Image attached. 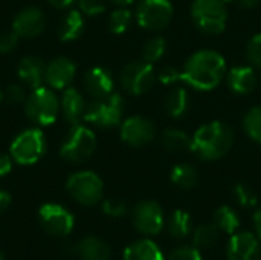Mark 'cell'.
I'll list each match as a JSON object with an SVG mask.
<instances>
[{"mask_svg": "<svg viewBox=\"0 0 261 260\" xmlns=\"http://www.w3.org/2000/svg\"><path fill=\"white\" fill-rule=\"evenodd\" d=\"M225 58L216 51H199L193 54L182 69V81L197 90H211L225 77Z\"/></svg>", "mask_w": 261, "mask_h": 260, "instance_id": "obj_1", "label": "cell"}, {"mask_svg": "<svg viewBox=\"0 0 261 260\" xmlns=\"http://www.w3.org/2000/svg\"><path fill=\"white\" fill-rule=\"evenodd\" d=\"M232 143V130L220 121H213L196 130L190 150L203 161H216L229 152Z\"/></svg>", "mask_w": 261, "mask_h": 260, "instance_id": "obj_2", "label": "cell"}, {"mask_svg": "<svg viewBox=\"0 0 261 260\" xmlns=\"http://www.w3.org/2000/svg\"><path fill=\"white\" fill-rule=\"evenodd\" d=\"M191 17L202 32L217 35L225 31L228 11L223 0H194L191 5Z\"/></svg>", "mask_w": 261, "mask_h": 260, "instance_id": "obj_3", "label": "cell"}, {"mask_svg": "<svg viewBox=\"0 0 261 260\" xmlns=\"http://www.w3.org/2000/svg\"><path fill=\"white\" fill-rule=\"evenodd\" d=\"M96 149V138L95 133L86 127L78 124H72V129L69 130L61 149L60 155L67 162H83L89 159Z\"/></svg>", "mask_w": 261, "mask_h": 260, "instance_id": "obj_4", "label": "cell"}, {"mask_svg": "<svg viewBox=\"0 0 261 260\" xmlns=\"http://www.w3.org/2000/svg\"><path fill=\"white\" fill-rule=\"evenodd\" d=\"M24 109L28 118L40 126H50L55 123L60 110V103L57 95L47 87H37L34 92L26 98Z\"/></svg>", "mask_w": 261, "mask_h": 260, "instance_id": "obj_5", "label": "cell"}, {"mask_svg": "<svg viewBox=\"0 0 261 260\" xmlns=\"http://www.w3.org/2000/svg\"><path fill=\"white\" fill-rule=\"evenodd\" d=\"M124 113V100L119 93H110L104 98H95L86 109L84 120L98 127H115L121 123Z\"/></svg>", "mask_w": 261, "mask_h": 260, "instance_id": "obj_6", "label": "cell"}, {"mask_svg": "<svg viewBox=\"0 0 261 260\" xmlns=\"http://www.w3.org/2000/svg\"><path fill=\"white\" fill-rule=\"evenodd\" d=\"M46 152V139L40 129L21 132L11 144V158L21 166L38 162Z\"/></svg>", "mask_w": 261, "mask_h": 260, "instance_id": "obj_7", "label": "cell"}, {"mask_svg": "<svg viewBox=\"0 0 261 260\" xmlns=\"http://www.w3.org/2000/svg\"><path fill=\"white\" fill-rule=\"evenodd\" d=\"M66 188L69 195L83 205H95L101 201L104 185L99 176L93 172H78L67 179Z\"/></svg>", "mask_w": 261, "mask_h": 260, "instance_id": "obj_8", "label": "cell"}, {"mask_svg": "<svg viewBox=\"0 0 261 260\" xmlns=\"http://www.w3.org/2000/svg\"><path fill=\"white\" fill-rule=\"evenodd\" d=\"M138 23L151 31L167 28L173 18V6L170 0H142L136 9Z\"/></svg>", "mask_w": 261, "mask_h": 260, "instance_id": "obj_9", "label": "cell"}, {"mask_svg": "<svg viewBox=\"0 0 261 260\" xmlns=\"http://www.w3.org/2000/svg\"><path fill=\"white\" fill-rule=\"evenodd\" d=\"M154 80V69L151 63L147 61H133L121 72V84L132 95H142L148 92L153 87Z\"/></svg>", "mask_w": 261, "mask_h": 260, "instance_id": "obj_10", "label": "cell"}, {"mask_svg": "<svg viewBox=\"0 0 261 260\" xmlns=\"http://www.w3.org/2000/svg\"><path fill=\"white\" fill-rule=\"evenodd\" d=\"M43 230L52 236L64 238L73 228V216L58 204H44L38 211Z\"/></svg>", "mask_w": 261, "mask_h": 260, "instance_id": "obj_11", "label": "cell"}, {"mask_svg": "<svg viewBox=\"0 0 261 260\" xmlns=\"http://www.w3.org/2000/svg\"><path fill=\"white\" fill-rule=\"evenodd\" d=\"M133 224L136 230L147 236L159 234L164 227V211L154 201H145L133 210Z\"/></svg>", "mask_w": 261, "mask_h": 260, "instance_id": "obj_12", "label": "cell"}, {"mask_svg": "<svg viewBox=\"0 0 261 260\" xmlns=\"http://www.w3.org/2000/svg\"><path fill=\"white\" fill-rule=\"evenodd\" d=\"M153 123L145 116H130L121 126V138L132 147H144L154 139Z\"/></svg>", "mask_w": 261, "mask_h": 260, "instance_id": "obj_13", "label": "cell"}, {"mask_svg": "<svg viewBox=\"0 0 261 260\" xmlns=\"http://www.w3.org/2000/svg\"><path fill=\"white\" fill-rule=\"evenodd\" d=\"M46 17L38 8H26L17 14L12 23V31L23 38H32L44 31Z\"/></svg>", "mask_w": 261, "mask_h": 260, "instance_id": "obj_14", "label": "cell"}, {"mask_svg": "<svg viewBox=\"0 0 261 260\" xmlns=\"http://www.w3.org/2000/svg\"><path fill=\"white\" fill-rule=\"evenodd\" d=\"M261 251L258 238L252 233L242 231L234 233L228 244V259L229 260H260Z\"/></svg>", "mask_w": 261, "mask_h": 260, "instance_id": "obj_15", "label": "cell"}, {"mask_svg": "<svg viewBox=\"0 0 261 260\" xmlns=\"http://www.w3.org/2000/svg\"><path fill=\"white\" fill-rule=\"evenodd\" d=\"M76 67L70 58L58 57L46 66L44 81L54 89H66L75 77Z\"/></svg>", "mask_w": 261, "mask_h": 260, "instance_id": "obj_16", "label": "cell"}, {"mask_svg": "<svg viewBox=\"0 0 261 260\" xmlns=\"http://www.w3.org/2000/svg\"><path fill=\"white\" fill-rule=\"evenodd\" d=\"M84 87L93 98H104L113 93L112 74L104 67H92L84 75Z\"/></svg>", "mask_w": 261, "mask_h": 260, "instance_id": "obj_17", "label": "cell"}, {"mask_svg": "<svg viewBox=\"0 0 261 260\" xmlns=\"http://www.w3.org/2000/svg\"><path fill=\"white\" fill-rule=\"evenodd\" d=\"M18 77L20 80L32 87V89H37L43 84L44 81V77H46V64L41 58L38 57H34V55H29V57H24L20 63H18Z\"/></svg>", "mask_w": 261, "mask_h": 260, "instance_id": "obj_18", "label": "cell"}, {"mask_svg": "<svg viewBox=\"0 0 261 260\" xmlns=\"http://www.w3.org/2000/svg\"><path fill=\"white\" fill-rule=\"evenodd\" d=\"M86 109H87V106H86L83 95L73 87L66 89V92L63 93V98H61V110H63L64 118L70 124H78L84 118Z\"/></svg>", "mask_w": 261, "mask_h": 260, "instance_id": "obj_19", "label": "cell"}, {"mask_svg": "<svg viewBox=\"0 0 261 260\" xmlns=\"http://www.w3.org/2000/svg\"><path fill=\"white\" fill-rule=\"evenodd\" d=\"M228 86L234 93L246 95L257 86V75L249 66H239L228 74Z\"/></svg>", "mask_w": 261, "mask_h": 260, "instance_id": "obj_20", "label": "cell"}, {"mask_svg": "<svg viewBox=\"0 0 261 260\" xmlns=\"http://www.w3.org/2000/svg\"><path fill=\"white\" fill-rule=\"evenodd\" d=\"M76 253L83 260H110V247L98 238H86L80 242Z\"/></svg>", "mask_w": 261, "mask_h": 260, "instance_id": "obj_21", "label": "cell"}, {"mask_svg": "<svg viewBox=\"0 0 261 260\" xmlns=\"http://www.w3.org/2000/svg\"><path fill=\"white\" fill-rule=\"evenodd\" d=\"M84 32V17L81 11H69L58 28V35L63 41H72Z\"/></svg>", "mask_w": 261, "mask_h": 260, "instance_id": "obj_22", "label": "cell"}, {"mask_svg": "<svg viewBox=\"0 0 261 260\" xmlns=\"http://www.w3.org/2000/svg\"><path fill=\"white\" fill-rule=\"evenodd\" d=\"M124 260H165L158 245L151 241H138L124 251Z\"/></svg>", "mask_w": 261, "mask_h": 260, "instance_id": "obj_23", "label": "cell"}, {"mask_svg": "<svg viewBox=\"0 0 261 260\" xmlns=\"http://www.w3.org/2000/svg\"><path fill=\"white\" fill-rule=\"evenodd\" d=\"M190 107V95L184 87H174L165 98V109L170 116L180 118Z\"/></svg>", "mask_w": 261, "mask_h": 260, "instance_id": "obj_24", "label": "cell"}, {"mask_svg": "<svg viewBox=\"0 0 261 260\" xmlns=\"http://www.w3.org/2000/svg\"><path fill=\"white\" fill-rule=\"evenodd\" d=\"M171 181L174 185L184 190H191L199 182L197 170L190 164H177L171 170Z\"/></svg>", "mask_w": 261, "mask_h": 260, "instance_id": "obj_25", "label": "cell"}, {"mask_svg": "<svg viewBox=\"0 0 261 260\" xmlns=\"http://www.w3.org/2000/svg\"><path fill=\"white\" fill-rule=\"evenodd\" d=\"M162 146L170 152H184L191 149V138L179 129H167L162 133Z\"/></svg>", "mask_w": 261, "mask_h": 260, "instance_id": "obj_26", "label": "cell"}, {"mask_svg": "<svg viewBox=\"0 0 261 260\" xmlns=\"http://www.w3.org/2000/svg\"><path fill=\"white\" fill-rule=\"evenodd\" d=\"M214 224L217 225V228L226 234H234L237 233L239 227H240V219L239 215L231 208V207H220L217 208L216 215H214Z\"/></svg>", "mask_w": 261, "mask_h": 260, "instance_id": "obj_27", "label": "cell"}, {"mask_svg": "<svg viewBox=\"0 0 261 260\" xmlns=\"http://www.w3.org/2000/svg\"><path fill=\"white\" fill-rule=\"evenodd\" d=\"M168 231L173 238L184 239L191 231V218L184 210H176L168 222Z\"/></svg>", "mask_w": 261, "mask_h": 260, "instance_id": "obj_28", "label": "cell"}, {"mask_svg": "<svg viewBox=\"0 0 261 260\" xmlns=\"http://www.w3.org/2000/svg\"><path fill=\"white\" fill-rule=\"evenodd\" d=\"M219 234H220V230L217 228V225L214 222L203 224V225L197 227V230L194 233V245L200 247V248H211L213 245L217 244Z\"/></svg>", "mask_w": 261, "mask_h": 260, "instance_id": "obj_29", "label": "cell"}, {"mask_svg": "<svg viewBox=\"0 0 261 260\" xmlns=\"http://www.w3.org/2000/svg\"><path fill=\"white\" fill-rule=\"evenodd\" d=\"M243 127H245L246 133L251 136V139L261 144V106L252 107L245 115Z\"/></svg>", "mask_w": 261, "mask_h": 260, "instance_id": "obj_30", "label": "cell"}, {"mask_svg": "<svg viewBox=\"0 0 261 260\" xmlns=\"http://www.w3.org/2000/svg\"><path fill=\"white\" fill-rule=\"evenodd\" d=\"M132 23V12L125 8L113 11L109 17V28L113 34H122L128 29Z\"/></svg>", "mask_w": 261, "mask_h": 260, "instance_id": "obj_31", "label": "cell"}, {"mask_svg": "<svg viewBox=\"0 0 261 260\" xmlns=\"http://www.w3.org/2000/svg\"><path fill=\"white\" fill-rule=\"evenodd\" d=\"M165 49H167L165 40L162 37H153L144 46V61H147V63L159 61L164 57Z\"/></svg>", "mask_w": 261, "mask_h": 260, "instance_id": "obj_32", "label": "cell"}, {"mask_svg": "<svg viewBox=\"0 0 261 260\" xmlns=\"http://www.w3.org/2000/svg\"><path fill=\"white\" fill-rule=\"evenodd\" d=\"M234 193H236V198L239 201V204L245 208H251L257 204V195L255 192L246 185V184H237L236 188H234Z\"/></svg>", "mask_w": 261, "mask_h": 260, "instance_id": "obj_33", "label": "cell"}, {"mask_svg": "<svg viewBox=\"0 0 261 260\" xmlns=\"http://www.w3.org/2000/svg\"><path fill=\"white\" fill-rule=\"evenodd\" d=\"M102 211L107 215V216H112V218H121L125 211H127V205L122 199H118V198H110V199H106L104 204H102Z\"/></svg>", "mask_w": 261, "mask_h": 260, "instance_id": "obj_34", "label": "cell"}, {"mask_svg": "<svg viewBox=\"0 0 261 260\" xmlns=\"http://www.w3.org/2000/svg\"><path fill=\"white\" fill-rule=\"evenodd\" d=\"M248 58L255 67L261 69V34H257L251 38L248 44Z\"/></svg>", "mask_w": 261, "mask_h": 260, "instance_id": "obj_35", "label": "cell"}, {"mask_svg": "<svg viewBox=\"0 0 261 260\" xmlns=\"http://www.w3.org/2000/svg\"><path fill=\"white\" fill-rule=\"evenodd\" d=\"M80 11L86 15H99L106 9L104 0H78Z\"/></svg>", "mask_w": 261, "mask_h": 260, "instance_id": "obj_36", "label": "cell"}, {"mask_svg": "<svg viewBox=\"0 0 261 260\" xmlns=\"http://www.w3.org/2000/svg\"><path fill=\"white\" fill-rule=\"evenodd\" d=\"M5 100L9 104H20L23 101H26V92L20 84H11L6 87L5 93H3Z\"/></svg>", "mask_w": 261, "mask_h": 260, "instance_id": "obj_37", "label": "cell"}, {"mask_svg": "<svg viewBox=\"0 0 261 260\" xmlns=\"http://www.w3.org/2000/svg\"><path fill=\"white\" fill-rule=\"evenodd\" d=\"M168 260H203L199 250L193 247H179L176 248Z\"/></svg>", "mask_w": 261, "mask_h": 260, "instance_id": "obj_38", "label": "cell"}, {"mask_svg": "<svg viewBox=\"0 0 261 260\" xmlns=\"http://www.w3.org/2000/svg\"><path fill=\"white\" fill-rule=\"evenodd\" d=\"M18 35L12 31V32H5L2 37H0V52L2 54H9L12 52L17 44H18Z\"/></svg>", "mask_w": 261, "mask_h": 260, "instance_id": "obj_39", "label": "cell"}, {"mask_svg": "<svg viewBox=\"0 0 261 260\" xmlns=\"http://www.w3.org/2000/svg\"><path fill=\"white\" fill-rule=\"evenodd\" d=\"M158 78L164 84H173L176 81H182V70H177L176 67H165L161 70Z\"/></svg>", "mask_w": 261, "mask_h": 260, "instance_id": "obj_40", "label": "cell"}, {"mask_svg": "<svg viewBox=\"0 0 261 260\" xmlns=\"http://www.w3.org/2000/svg\"><path fill=\"white\" fill-rule=\"evenodd\" d=\"M12 169V161L8 155H0V178L8 175Z\"/></svg>", "mask_w": 261, "mask_h": 260, "instance_id": "obj_41", "label": "cell"}, {"mask_svg": "<svg viewBox=\"0 0 261 260\" xmlns=\"http://www.w3.org/2000/svg\"><path fill=\"white\" fill-rule=\"evenodd\" d=\"M11 205V195L8 192L0 190V213L5 211Z\"/></svg>", "mask_w": 261, "mask_h": 260, "instance_id": "obj_42", "label": "cell"}, {"mask_svg": "<svg viewBox=\"0 0 261 260\" xmlns=\"http://www.w3.org/2000/svg\"><path fill=\"white\" fill-rule=\"evenodd\" d=\"M75 0H49V3L57 8V9H64V8H69Z\"/></svg>", "mask_w": 261, "mask_h": 260, "instance_id": "obj_43", "label": "cell"}, {"mask_svg": "<svg viewBox=\"0 0 261 260\" xmlns=\"http://www.w3.org/2000/svg\"><path fill=\"white\" fill-rule=\"evenodd\" d=\"M254 224H255V230H257V238H258V241H261V207L254 215Z\"/></svg>", "mask_w": 261, "mask_h": 260, "instance_id": "obj_44", "label": "cell"}, {"mask_svg": "<svg viewBox=\"0 0 261 260\" xmlns=\"http://www.w3.org/2000/svg\"><path fill=\"white\" fill-rule=\"evenodd\" d=\"M258 2L260 0H240V3H242L243 8H254V6L258 5Z\"/></svg>", "mask_w": 261, "mask_h": 260, "instance_id": "obj_45", "label": "cell"}, {"mask_svg": "<svg viewBox=\"0 0 261 260\" xmlns=\"http://www.w3.org/2000/svg\"><path fill=\"white\" fill-rule=\"evenodd\" d=\"M115 5H118V6H121V8H124V6H127V5H130L133 0H112Z\"/></svg>", "mask_w": 261, "mask_h": 260, "instance_id": "obj_46", "label": "cell"}, {"mask_svg": "<svg viewBox=\"0 0 261 260\" xmlns=\"http://www.w3.org/2000/svg\"><path fill=\"white\" fill-rule=\"evenodd\" d=\"M0 260H5V256H3V253L0 251Z\"/></svg>", "mask_w": 261, "mask_h": 260, "instance_id": "obj_47", "label": "cell"}, {"mask_svg": "<svg viewBox=\"0 0 261 260\" xmlns=\"http://www.w3.org/2000/svg\"><path fill=\"white\" fill-rule=\"evenodd\" d=\"M223 2H234V0H223Z\"/></svg>", "mask_w": 261, "mask_h": 260, "instance_id": "obj_48", "label": "cell"}, {"mask_svg": "<svg viewBox=\"0 0 261 260\" xmlns=\"http://www.w3.org/2000/svg\"><path fill=\"white\" fill-rule=\"evenodd\" d=\"M0 101H2V92H0Z\"/></svg>", "mask_w": 261, "mask_h": 260, "instance_id": "obj_49", "label": "cell"}]
</instances>
